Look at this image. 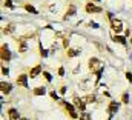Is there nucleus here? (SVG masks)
<instances>
[{
    "label": "nucleus",
    "mask_w": 132,
    "mask_h": 120,
    "mask_svg": "<svg viewBox=\"0 0 132 120\" xmlns=\"http://www.w3.org/2000/svg\"><path fill=\"white\" fill-rule=\"evenodd\" d=\"M126 79H128V80L132 83V74H131V72H126Z\"/></svg>",
    "instance_id": "nucleus-15"
},
{
    "label": "nucleus",
    "mask_w": 132,
    "mask_h": 120,
    "mask_svg": "<svg viewBox=\"0 0 132 120\" xmlns=\"http://www.w3.org/2000/svg\"><path fill=\"white\" fill-rule=\"evenodd\" d=\"M40 72H42V66H34L29 74H31V77H35V76H38Z\"/></svg>",
    "instance_id": "nucleus-8"
},
{
    "label": "nucleus",
    "mask_w": 132,
    "mask_h": 120,
    "mask_svg": "<svg viewBox=\"0 0 132 120\" xmlns=\"http://www.w3.org/2000/svg\"><path fill=\"white\" fill-rule=\"evenodd\" d=\"M17 83L26 88V86H28V77H26V76H23V74H22V76H19V79H17Z\"/></svg>",
    "instance_id": "nucleus-3"
},
{
    "label": "nucleus",
    "mask_w": 132,
    "mask_h": 120,
    "mask_svg": "<svg viewBox=\"0 0 132 120\" xmlns=\"http://www.w3.org/2000/svg\"><path fill=\"white\" fill-rule=\"evenodd\" d=\"M25 8H26V9H28V11H31V12H35V9H34L32 6H29V5H26V6H25Z\"/></svg>",
    "instance_id": "nucleus-17"
},
{
    "label": "nucleus",
    "mask_w": 132,
    "mask_h": 120,
    "mask_svg": "<svg viewBox=\"0 0 132 120\" xmlns=\"http://www.w3.org/2000/svg\"><path fill=\"white\" fill-rule=\"evenodd\" d=\"M11 85L9 83H5V82H2V92H5V94H9L11 92Z\"/></svg>",
    "instance_id": "nucleus-7"
},
{
    "label": "nucleus",
    "mask_w": 132,
    "mask_h": 120,
    "mask_svg": "<svg viewBox=\"0 0 132 120\" xmlns=\"http://www.w3.org/2000/svg\"><path fill=\"white\" fill-rule=\"evenodd\" d=\"M59 74H60V76H63V74H65V69H63V68H60V69H59Z\"/></svg>",
    "instance_id": "nucleus-20"
},
{
    "label": "nucleus",
    "mask_w": 132,
    "mask_h": 120,
    "mask_svg": "<svg viewBox=\"0 0 132 120\" xmlns=\"http://www.w3.org/2000/svg\"><path fill=\"white\" fill-rule=\"evenodd\" d=\"M42 56H48V51L46 49H42Z\"/></svg>",
    "instance_id": "nucleus-21"
},
{
    "label": "nucleus",
    "mask_w": 132,
    "mask_h": 120,
    "mask_svg": "<svg viewBox=\"0 0 132 120\" xmlns=\"http://www.w3.org/2000/svg\"><path fill=\"white\" fill-rule=\"evenodd\" d=\"M75 12V6L74 5H71V8H69V11H68V14H66V17H69V16H72Z\"/></svg>",
    "instance_id": "nucleus-11"
},
{
    "label": "nucleus",
    "mask_w": 132,
    "mask_h": 120,
    "mask_svg": "<svg viewBox=\"0 0 132 120\" xmlns=\"http://www.w3.org/2000/svg\"><path fill=\"white\" fill-rule=\"evenodd\" d=\"M34 92H35L37 95H42V94H45V92H46V89H45V88H37Z\"/></svg>",
    "instance_id": "nucleus-12"
},
{
    "label": "nucleus",
    "mask_w": 132,
    "mask_h": 120,
    "mask_svg": "<svg viewBox=\"0 0 132 120\" xmlns=\"http://www.w3.org/2000/svg\"><path fill=\"white\" fill-rule=\"evenodd\" d=\"M43 76L46 77V80H48V82H51V80H52V77H51V74H49V72H43Z\"/></svg>",
    "instance_id": "nucleus-13"
},
{
    "label": "nucleus",
    "mask_w": 132,
    "mask_h": 120,
    "mask_svg": "<svg viewBox=\"0 0 132 120\" xmlns=\"http://www.w3.org/2000/svg\"><path fill=\"white\" fill-rule=\"evenodd\" d=\"M86 11H88V12H100L101 8L95 6V5H92V3H88V5H86Z\"/></svg>",
    "instance_id": "nucleus-1"
},
{
    "label": "nucleus",
    "mask_w": 132,
    "mask_h": 120,
    "mask_svg": "<svg viewBox=\"0 0 132 120\" xmlns=\"http://www.w3.org/2000/svg\"><path fill=\"white\" fill-rule=\"evenodd\" d=\"M5 5H6L8 8H11V6H12V2H11V0H6V2H5Z\"/></svg>",
    "instance_id": "nucleus-18"
},
{
    "label": "nucleus",
    "mask_w": 132,
    "mask_h": 120,
    "mask_svg": "<svg viewBox=\"0 0 132 120\" xmlns=\"http://www.w3.org/2000/svg\"><path fill=\"white\" fill-rule=\"evenodd\" d=\"M114 40H115V42H118V43H121V45H125V43H126V39H125L123 35H115V37H114Z\"/></svg>",
    "instance_id": "nucleus-9"
},
{
    "label": "nucleus",
    "mask_w": 132,
    "mask_h": 120,
    "mask_svg": "<svg viewBox=\"0 0 132 120\" xmlns=\"http://www.w3.org/2000/svg\"><path fill=\"white\" fill-rule=\"evenodd\" d=\"M75 103H77V106L81 109V111H85V103L81 102V100H78V99H75Z\"/></svg>",
    "instance_id": "nucleus-10"
},
{
    "label": "nucleus",
    "mask_w": 132,
    "mask_h": 120,
    "mask_svg": "<svg viewBox=\"0 0 132 120\" xmlns=\"http://www.w3.org/2000/svg\"><path fill=\"white\" fill-rule=\"evenodd\" d=\"M128 100H129V97H128V94H125V95H123V102H125V103H126V102H128Z\"/></svg>",
    "instance_id": "nucleus-19"
},
{
    "label": "nucleus",
    "mask_w": 132,
    "mask_h": 120,
    "mask_svg": "<svg viewBox=\"0 0 132 120\" xmlns=\"http://www.w3.org/2000/svg\"><path fill=\"white\" fill-rule=\"evenodd\" d=\"M69 56H71V57L77 56V51H75V49H69Z\"/></svg>",
    "instance_id": "nucleus-14"
},
{
    "label": "nucleus",
    "mask_w": 132,
    "mask_h": 120,
    "mask_svg": "<svg viewBox=\"0 0 132 120\" xmlns=\"http://www.w3.org/2000/svg\"><path fill=\"white\" fill-rule=\"evenodd\" d=\"M8 114H9V119L11 120H19V117H20V116H19V111L14 109V108H11V109L8 111Z\"/></svg>",
    "instance_id": "nucleus-2"
},
{
    "label": "nucleus",
    "mask_w": 132,
    "mask_h": 120,
    "mask_svg": "<svg viewBox=\"0 0 132 120\" xmlns=\"http://www.w3.org/2000/svg\"><path fill=\"white\" fill-rule=\"evenodd\" d=\"M80 120H89V114H83V116L80 117Z\"/></svg>",
    "instance_id": "nucleus-16"
},
{
    "label": "nucleus",
    "mask_w": 132,
    "mask_h": 120,
    "mask_svg": "<svg viewBox=\"0 0 132 120\" xmlns=\"http://www.w3.org/2000/svg\"><path fill=\"white\" fill-rule=\"evenodd\" d=\"M118 111V103L117 102H111V105H109V113L111 114H115Z\"/></svg>",
    "instance_id": "nucleus-6"
},
{
    "label": "nucleus",
    "mask_w": 132,
    "mask_h": 120,
    "mask_svg": "<svg viewBox=\"0 0 132 120\" xmlns=\"http://www.w3.org/2000/svg\"><path fill=\"white\" fill-rule=\"evenodd\" d=\"M2 59H3V60H9V59H11V54H9V51H8V48H6V46H3V48H2Z\"/></svg>",
    "instance_id": "nucleus-5"
},
{
    "label": "nucleus",
    "mask_w": 132,
    "mask_h": 120,
    "mask_svg": "<svg viewBox=\"0 0 132 120\" xmlns=\"http://www.w3.org/2000/svg\"><path fill=\"white\" fill-rule=\"evenodd\" d=\"M131 60H132V54H131Z\"/></svg>",
    "instance_id": "nucleus-22"
},
{
    "label": "nucleus",
    "mask_w": 132,
    "mask_h": 120,
    "mask_svg": "<svg viewBox=\"0 0 132 120\" xmlns=\"http://www.w3.org/2000/svg\"><path fill=\"white\" fill-rule=\"evenodd\" d=\"M66 109L69 111V116L72 117V119H77L78 116H77V113H75V109H74V106L71 105V103H66Z\"/></svg>",
    "instance_id": "nucleus-4"
}]
</instances>
